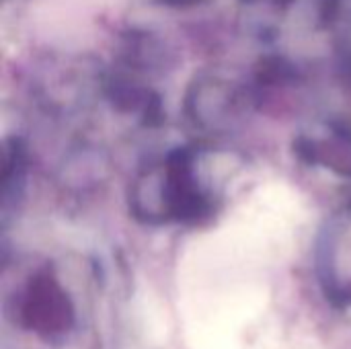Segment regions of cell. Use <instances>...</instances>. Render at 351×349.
<instances>
[{
    "instance_id": "cell-1",
    "label": "cell",
    "mask_w": 351,
    "mask_h": 349,
    "mask_svg": "<svg viewBox=\"0 0 351 349\" xmlns=\"http://www.w3.org/2000/svg\"><path fill=\"white\" fill-rule=\"evenodd\" d=\"M23 313L29 327L45 335L64 331L70 321V306L66 304V296L47 280H37L31 286Z\"/></svg>"
}]
</instances>
